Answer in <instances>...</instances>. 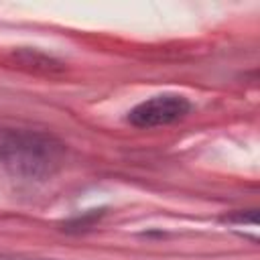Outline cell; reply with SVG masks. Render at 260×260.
Listing matches in <instances>:
<instances>
[{
  "label": "cell",
  "instance_id": "1",
  "mask_svg": "<svg viewBox=\"0 0 260 260\" xmlns=\"http://www.w3.org/2000/svg\"><path fill=\"white\" fill-rule=\"evenodd\" d=\"M65 156V144L43 130L0 124V167L12 177L43 181L53 177Z\"/></svg>",
  "mask_w": 260,
  "mask_h": 260
},
{
  "label": "cell",
  "instance_id": "2",
  "mask_svg": "<svg viewBox=\"0 0 260 260\" xmlns=\"http://www.w3.org/2000/svg\"><path fill=\"white\" fill-rule=\"evenodd\" d=\"M191 110V102L181 93L152 95L128 112V122L136 128H160L179 122Z\"/></svg>",
  "mask_w": 260,
  "mask_h": 260
},
{
  "label": "cell",
  "instance_id": "3",
  "mask_svg": "<svg viewBox=\"0 0 260 260\" xmlns=\"http://www.w3.org/2000/svg\"><path fill=\"white\" fill-rule=\"evenodd\" d=\"M0 260H55V258H39V256H22V254H0Z\"/></svg>",
  "mask_w": 260,
  "mask_h": 260
}]
</instances>
